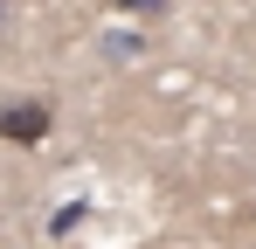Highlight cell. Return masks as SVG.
<instances>
[{
  "mask_svg": "<svg viewBox=\"0 0 256 249\" xmlns=\"http://www.w3.org/2000/svg\"><path fill=\"white\" fill-rule=\"evenodd\" d=\"M118 7H125V14H160L166 0H118Z\"/></svg>",
  "mask_w": 256,
  "mask_h": 249,
  "instance_id": "7a4b0ae2",
  "label": "cell"
},
{
  "mask_svg": "<svg viewBox=\"0 0 256 249\" xmlns=\"http://www.w3.org/2000/svg\"><path fill=\"white\" fill-rule=\"evenodd\" d=\"M0 138H14V146H35V138H48V104H35V97L0 104Z\"/></svg>",
  "mask_w": 256,
  "mask_h": 249,
  "instance_id": "6da1fadb",
  "label": "cell"
}]
</instances>
